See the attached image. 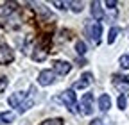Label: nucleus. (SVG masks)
<instances>
[{
    "label": "nucleus",
    "mask_w": 129,
    "mask_h": 125,
    "mask_svg": "<svg viewBox=\"0 0 129 125\" xmlns=\"http://www.w3.org/2000/svg\"><path fill=\"white\" fill-rule=\"evenodd\" d=\"M91 16H93L97 22L104 18V11H102V7H101L99 2H91Z\"/></svg>",
    "instance_id": "f8f14e48"
},
{
    "label": "nucleus",
    "mask_w": 129,
    "mask_h": 125,
    "mask_svg": "<svg viewBox=\"0 0 129 125\" xmlns=\"http://www.w3.org/2000/svg\"><path fill=\"white\" fill-rule=\"evenodd\" d=\"M127 77H122V75H113V86H115L120 93H125L129 89V82L125 81Z\"/></svg>",
    "instance_id": "6e6552de"
},
{
    "label": "nucleus",
    "mask_w": 129,
    "mask_h": 125,
    "mask_svg": "<svg viewBox=\"0 0 129 125\" xmlns=\"http://www.w3.org/2000/svg\"><path fill=\"white\" fill-rule=\"evenodd\" d=\"M118 65H120V68H122V70H129V54L120 55V59H118Z\"/></svg>",
    "instance_id": "dca6fc26"
},
{
    "label": "nucleus",
    "mask_w": 129,
    "mask_h": 125,
    "mask_svg": "<svg viewBox=\"0 0 129 125\" xmlns=\"http://www.w3.org/2000/svg\"><path fill=\"white\" fill-rule=\"evenodd\" d=\"M32 59H34V61H45L47 59V50L34 48V52H32Z\"/></svg>",
    "instance_id": "ddd939ff"
},
{
    "label": "nucleus",
    "mask_w": 129,
    "mask_h": 125,
    "mask_svg": "<svg viewBox=\"0 0 129 125\" xmlns=\"http://www.w3.org/2000/svg\"><path fill=\"white\" fill-rule=\"evenodd\" d=\"M109 107H111V97L108 93H102L99 97V109L102 113H106V111H109Z\"/></svg>",
    "instance_id": "9b49d317"
},
{
    "label": "nucleus",
    "mask_w": 129,
    "mask_h": 125,
    "mask_svg": "<svg viewBox=\"0 0 129 125\" xmlns=\"http://www.w3.org/2000/svg\"><path fill=\"white\" fill-rule=\"evenodd\" d=\"M61 100H63V104L67 105L70 111H74V107H75V93H74V89L64 91L63 95H61Z\"/></svg>",
    "instance_id": "0eeeda50"
},
{
    "label": "nucleus",
    "mask_w": 129,
    "mask_h": 125,
    "mask_svg": "<svg viewBox=\"0 0 129 125\" xmlns=\"http://www.w3.org/2000/svg\"><path fill=\"white\" fill-rule=\"evenodd\" d=\"M14 120V113L7 111V113H0V123H11Z\"/></svg>",
    "instance_id": "2eb2a0df"
},
{
    "label": "nucleus",
    "mask_w": 129,
    "mask_h": 125,
    "mask_svg": "<svg viewBox=\"0 0 129 125\" xmlns=\"http://www.w3.org/2000/svg\"><path fill=\"white\" fill-rule=\"evenodd\" d=\"M90 125H102V120L95 118V120H91V121H90Z\"/></svg>",
    "instance_id": "393cba45"
},
{
    "label": "nucleus",
    "mask_w": 129,
    "mask_h": 125,
    "mask_svg": "<svg viewBox=\"0 0 129 125\" xmlns=\"http://www.w3.org/2000/svg\"><path fill=\"white\" fill-rule=\"evenodd\" d=\"M56 81V73L54 70H41L38 75V84L40 86H50Z\"/></svg>",
    "instance_id": "7ed1b4c3"
},
{
    "label": "nucleus",
    "mask_w": 129,
    "mask_h": 125,
    "mask_svg": "<svg viewBox=\"0 0 129 125\" xmlns=\"http://www.w3.org/2000/svg\"><path fill=\"white\" fill-rule=\"evenodd\" d=\"M91 82H93V75H91L90 72H86V73H83V75L79 77V81L74 84V88H75V89H84V88H88Z\"/></svg>",
    "instance_id": "423d86ee"
},
{
    "label": "nucleus",
    "mask_w": 129,
    "mask_h": 125,
    "mask_svg": "<svg viewBox=\"0 0 129 125\" xmlns=\"http://www.w3.org/2000/svg\"><path fill=\"white\" fill-rule=\"evenodd\" d=\"M32 104H34L32 100H25V102H23V104H22V105L18 107V111H20V113H25L29 107H32Z\"/></svg>",
    "instance_id": "aec40b11"
},
{
    "label": "nucleus",
    "mask_w": 129,
    "mask_h": 125,
    "mask_svg": "<svg viewBox=\"0 0 129 125\" xmlns=\"http://www.w3.org/2000/svg\"><path fill=\"white\" fill-rule=\"evenodd\" d=\"M106 6H108L109 9H115V7H117V2H115V0H113V2H111V0H108V2H106Z\"/></svg>",
    "instance_id": "b1692460"
},
{
    "label": "nucleus",
    "mask_w": 129,
    "mask_h": 125,
    "mask_svg": "<svg viewBox=\"0 0 129 125\" xmlns=\"http://www.w3.org/2000/svg\"><path fill=\"white\" fill-rule=\"evenodd\" d=\"M25 98H27V93H23V91H16V93H13V95L7 98V104H9L11 107H20V105L25 102Z\"/></svg>",
    "instance_id": "39448f33"
},
{
    "label": "nucleus",
    "mask_w": 129,
    "mask_h": 125,
    "mask_svg": "<svg viewBox=\"0 0 129 125\" xmlns=\"http://www.w3.org/2000/svg\"><path fill=\"white\" fill-rule=\"evenodd\" d=\"M6 88H7V79H6L4 75H0V93H4Z\"/></svg>",
    "instance_id": "5701e85b"
},
{
    "label": "nucleus",
    "mask_w": 129,
    "mask_h": 125,
    "mask_svg": "<svg viewBox=\"0 0 129 125\" xmlns=\"http://www.w3.org/2000/svg\"><path fill=\"white\" fill-rule=\"evenodd\" d=\"M63 123H64L63 118H48V120L41 121L40 125H63Z\"/></svg>",
    "instance_id": "f3484780"
},
{
    "label": "nucleus",
    "mask_w": 129,
    "mask_h": 125,
    "mask_svg": "<svg viewBox=\"0 0 129 125\" xmlns=\"http://www.w3.org/2000/svg\"><path fill=\"white\" fill-rule=\"evenodd\" d=\"M93 93H84L79 102V113L83 114H91L93 113Z\"/></svg>",
    "instance_id": "f03ea898"
},
{
    "label": "nucleus",
    "mask_w": 129,
    "mask_h": 125,
    "mask_svg": "<svg viewBox=\"0 0 129 125\" xmlns=\"http://www.w3.org/2000/svg\"><path fill=\"white\" fill-rule=\"evenodd\" d=\"M118 32H120V30H118V27H111V29H109V34H108V43H109V45H113V43L117 41Z\"/></svg>",
    "instance_id": "4468645a"
},
{
    "label": "nucleus",
    "mask_w": 129,
    "mask_h": 125,
    "mask_svg": "<svg viewBox=\"0 0 129 125\" xmlns=\"http://www.w3.org/2000/svg\"><path fill=\"white\" fill-rule=\"evenodd\" d=\"M72 70V65L67 61H54V73H59V75H67L70 73Z\"/></svg>",
    "instance_id": "1a4fd4ad"
},
{
    "label": "nucleus",
    "mask_w": 129,
    "mask_h": 125,
    "mask_svg": "<svg viewBox=\"0 0 129 125\" xmlns=\"http://www.w3.org/2000/svg\"><path fill=\"white\" fill-rule=\"evenodd\" d=\"M117 104H118V109H122V111H124V109L127 107V98H125V95H120L118 100H117Z\"/></svg>",
    "instance_id": "6ab92c4d"
},
{
    "label": "nucleus",
    "mask_w": 129,
    "mask_h": 125,
    "mask_svg": "<svg viewBox=\"0 0 129 125\" xmlns=\"http://www.w3.org/2000/svg\"><path fill=\"white\" fill-rule=\"evenodd\" d=\"M75 50H77L79 55H84V54H86V45H84L83 41H77V43H75Z\"/></svg>",
    "instance_id": "a211bd4d"
},
{
    "label": "nucleus",
    "mask_w": 129,
    "mask_h": 125,
    "mask_svg": "<svg viewBox=\"0 0 129 125\" xmlns=\"http://www.w3.org/2000/svg\"><path fill=\"white\" fill-rule=\"evenodd\" d=\"M57 9H68L70 7V2H59V0H56V2H52Z\"/></svg>",
    "instance_id": "4be33fe9"
},
{
    "label": "nucleus",
    "mask_w": 129,
    "mask_h": 125,
    "mask_svg": "<svg viewBox=\"0 0 129 125\" xmlns=\"http://www.w3.org/2000/svg\"><path fill=\"white\" fill-rule=\"evenodd\" d=\"M127 82H129V77H127Z\"/></svg>",
    "instance_id": "a878e982"
},
{
    "label": "nucleus",
    "mask_w": 129,
    "mask_h": 125,
    "mask_svg": "<svg viewBox=\"0 0 129 125\" xmlns=\"http://www.w3.org/2000/svg\"><path fill=\"white\" fill-rule=\"evenodd\" d=\"M86 34L90 36V39L95 43V45H99L101 43V36H102V25L99 22H91L86 25Z\"/></svg>",
    "instance_id": "f257e3e1"
},
{
    "label": "nucleus",
    "mask_w": 129,
    "mask_h": 125,
    "mask_svg": "<svg viewBox=\"0 0 129 125\" xmlns=\"http://www.w3.org/2000/svg\"><path fill=\"white\" fill-rule=\"evenodd\" d=\"M70 7L74 13H81L83 11V2H70Z\"/></svg>",
    "instance_id": "412c9836"
},
{
    "label": "nucleus",
    "mask_w": 129,
    "mask_h": 125,
    "mask_svg": "<svg viewBox=\"0 0 129 125\" xmlns=\"http://www.w3.org/2000/svg\"><path fill=\"white\" fill-rule=\"evenodd\" d=\"M16 7H18V4L16 2H6L0 6V16H9V14H13L16 11Z\"/></svg>",
    "instance_id": "9d476101"
},
{
    "label": "nucleus",
    "mask_w": 129,
    "mask_h": 125,
    "mask_svg": "<svg viewBox=\"0 0 129 125\" xmlns=\"http://www.w3.org/2000/svg\"><path fill=\"white\" fill-rule=\"evenodd\" d=\"M14 59V54L13 50L6 43H0V65H9V62Z\"/></svg>",
    "instance_id": "20e7f679"
}]
</instances>
